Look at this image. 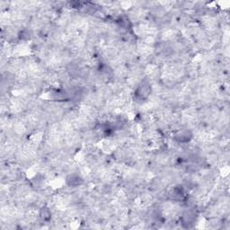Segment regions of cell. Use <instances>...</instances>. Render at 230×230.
Here are the masks:
<instances>
[{
    "instance_id": "cell-1",
    "label": "cell",
    "mask_w": 230,
    "mask_h": 230,
    "mask_svg": "<svg viewBox=\"0 0 230 230\" xmlns=\"http://www.w3.org/2000/svg\"><path fill=\"white\" fill-rule=\"evenodd\" d=\"M40 216L42 218V219L44 221H48L50 220L51 218V213H50V209L47 208H42L40 211Z\"/></svg>"
}]
</instances>
